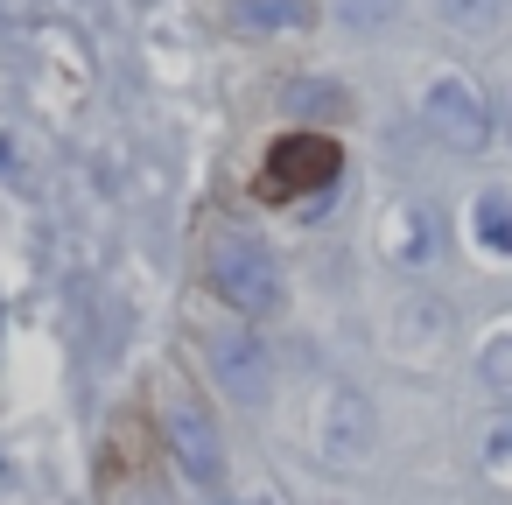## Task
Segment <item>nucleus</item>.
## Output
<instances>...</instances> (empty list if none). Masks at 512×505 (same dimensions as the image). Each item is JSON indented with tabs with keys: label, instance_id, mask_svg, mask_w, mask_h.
Wrapping results in <instances>:
<instances>
[{
	"label": "nucleus",
	"instance_id": "nucleus-1",
	"mask_svg": "<svg viewBox=\"0 0 512 505\" xmlns=\"http://www.w3.org/2000/svg\"><path fill=\"white\" fill-rule=\"evenodd\" d=\"M204 281H211V295H218L225 309H239V316H274V309H281V260H274L267 239L246 232V225H218V232H211V246H204Z\"/></svg>",
	"mask_w": 512,
	"mask_h": 505
},
{
	"label": "nucleus",
	"instance_id": "nucleus-2",
	"mask_svg": "<svg viewBox=\"0 0 512 505\" xmlns=\"http://www.w3.org/2000/svg\"><path fill=\"white\" fill-rule=\"evenodd\" d=\"M337 176H344V148L330 134H288L260 162V197L267 204H295V197L337 190Z\"/></svg>",
	"mask_w": 512,
	"mask_h": 505
},
{
	"label": "nucleus",
	"instance_id": "nucleus-3",
	"mask_svg": "<svg viewBox=\"0 0 512 505\" xmlns=\"http://www.w3.org/2000/svg\"><path fill=\"white\" fill-rule=\"evenodd\" d=\"M162 435H169V456L176 470L197 484V491H218L225 484V442H218V421L197 393H169L162 400Z\"/></svg>",
	"mask_w": 512,
	"mask_h": 505
},
{
	"label": "nucleus",
	"instance_id": "nucleus-4",
	"mask_svg": "<svg viewBox=\"0 0 512 505\" xmlns=\"http://www.w3.org/2000/svg\"><path fill=\"white\" fill-rule=\"evenodd\" d=\"M204 365H211V379H218L239 407H260V400L274 393V351H267V337L246 330V323L204 337Z\"/></svg>",
	"mask_w": 512,
	"mask_h": 505
},
{
	"label": "nucleus",
	"instance_id": "nucleus-5",
	"mask_svg": "<svg viewBox=\"0 0 512 505\" xmlns=\"http://www.w3.org/2000/svg\"><path fill=\"white\" fill-rule=\"evenodd\" d=\"M421 127H428L449 155H477V148L491 141V113H484V99L470 92V78H435V85L421 92Z\"/></svg>",
	"mask_w": 512,
	"mask_h": 505
},
{
	"label": "nucleus",
	"instance_id": "nucleus-6",
	"mask_svg": "<svg viewBox=\"0 0 512 505\" xmlns=\"http://www.w3.org/2000/svg\"><path fill=\"white\" fill-rule=\"evenodd\" d=\"M316 442H323L330 463H365L372 442H379V414H372V400H365L358 386H330L323 407H316Z\"/></svg>",
	"mask_w": 512,
	"mask_h": 505
},
{
	"label": "nucleus",
	"instance_id": "nucleus-7",
	"mask_svg": "<svg viewBox=\"0 0 512 505\" xmlns=\"http://www.w3.org/2000/svg\"><path fill=\"white\" fill-rule=\"evenodd\" d=\"M470 225H477V246L491 253V260H512V190H477V204H470Z\"/></svg>",
	"mask_w": 512,
	"mask_h": 505
},
{
	"label": "nucleus",
	"instance_id": "nucleus-8",
	"mask_svg": "<svg viewBox=\"0 0 512 505\" xmlns=\"http://www.w3.org/2000/svg\"><path fill=\"white\" fill-rule=\"evenodd\" d=\"M232 22H239V29H253V36L309 29V22H316V0H232Z\"/></svg>",
	"mask_w": 512,
	"mask_h": 505
},
{
	"label": "nucleus",
	"instance_id": "nucleus-9",
	"mask_svg": "<svg viewBox=\"0 0 512 505\" xmlns=\"http://www.w3.org/2000/svg\"><path fill=\"white\" fill-rule=\"evenodd\" d=\"M435 15L456 29V36H498L512 22V0H435Z\"/></svg>",
	"mask_w": 512,
	"mask_h": 505
},
{
	"label": "nucleus",
	"instance_id": "nucleus-10",
	"mask_svg": "<svg viewBox=\"0 0 512 505\" xmlns=\"http://www.w3.org/2000/svg\"><path fill=\"white\" fill-rule=\"evenodd\" d=\"M281 106H288V113H309V120H330V113L344 120V106H351V99H344V85H288V92H281Z\"/></svg>",
	"mask_w": 512,
	"mask_h": 505
},
{
	"label": "nucleus",
	"instance_id": "nucleus-11",
	"mask_svg": "<svg viewBox=\"0 0 512 505\" xmlns=\"http://www.w3.org/2000/svg\"><path fill=\"white\" fill-rule=\"evenodd\" d=\"M400 8H407V0H337V22L358 29V36H372V29H393Z\"/></svg>",
	"mask_w": 512,
	"mask_h": 505
},
{
	"label": "nucleus",
	"instance_id": "nucleus-12",
	"mask_svg": "<svg viewBox=\"0 0 512 505\" xmlns=\"http://www.w3.org/2000/svg\"><path fill=\"white\" fill-rule=\"evenodd\" d=\"M477 372H484V386H491V393H505V400H512V323H505V330L484 344Z\"/></svg>",
	"mask_w": 512,
	"mask_h": 505
},
{
	"label": "nucleus",
	"instance_id": "nucleus-13",
	"mask_svg": "<svg viewBox=\"0 0 512 505\" xmlns=\"http://www.w3.org/2000/svg\"><path fill=\"white\" fill-rule=\"evenodd\" d=\"M113 505H155V498H148L141 484H127V491H113Z\"/></svg>",
	"mask_w": 512,
	"mask_h": 505
},
{
	"label": "nucleus",
	"instance_id": "nucleus-14",
	"mask_svg": "<svg viewBox=\"0 0 512 505\" xmlns=\"http://www.w3.org/2000/svg\"><path fill=\"white\" fill-rule=\"evenodd\" d=\"M239 505H281V498H267V491H260V498H239Z\"/></svg>",
	"mask_w": 512,
	"mask_h": 505
},
{
	"label": "nucleus",
	"instance_id": "nucleus-15",
	"mask_svg": "<svg viewBox=\"0 0 512 505\" xmlns=\"http://www.w3.org/2000/svg\"><path fill=\"white\" fill-rule=\"evenodd\" d=\"M505 141H512V92H505Z\"/></svg>",
	"mask_w": 512,
	"mask_h": 505
}]
</instances>
